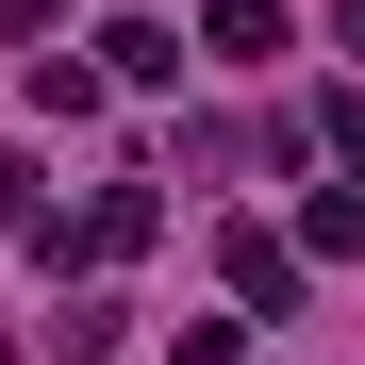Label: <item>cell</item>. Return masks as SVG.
Returning a JSON list of instances; mask_svg holds the SVG:
<instances>
[{
    "label": "cell",
    "mask_w": 365,
    "mask_h": 365,
    "mask_svg": "<svg viewBox=\"0 0 365 365\" xmlns=\"http://www.w3.org/2000/svg\"><path fill=\"white\" fill-rule=\"evenodd\" d=\"M166 365H232V316H182V332H166Z\"/></svg>",
    "instance_id": "obj_5"
},
{
    "label": "cell",
    "mask_w": 365,
    "mask_h": 365,
    "mask_svg": "<svg viewBox=\"0 0 365 365\" xmlns=\"http://www.w3.org/2000/svg\"><path fill=\"white\" fill-rule=\"evenodd\" d=\"M216 67H282V0H216Z\"/></svg>",
    "instance_id": "obj_2"
},
{
    "label": "cell",
    "mask_w": 365,
    "mask_h": 365,
    "mask_svg": "<svg viewBox=\"0 0 365 365\" xmlns=\"http://www.w3.org/2000/svg\"><path fill=\"white\" fill-rule=\"evenodd\" d=\"M0 17H50V0H0Z\"/></svg>",
    "instance_id": "obj_8"
},
{
    "label": "cell",
    "mask_w": 365,
    "mask_h": 365,
    "mask_svg": "<svg viewBox=\"0 0 365 365\" xmlns=\"http://www.w3.org/2000/svg\"><path fill=\"white\" fill-rule=\"evenodd\" d=\"M316 133H332V166L365 182V100H332V116H316Z\"/></svg>",
    "instance_id": "obj_6"
},
{
    "label": "cell",
    "mask_w": 365,
    "mask_h": 365,
    "mask_svg": "<svg viewBox=\"0 0 365 365\" xmlns=\"http://www.w3.org/2000/svg\"><path fill=\"white\" fill-rule=\"evenodd\" d=\"M0 216H34V150H0Z\"/></svg>",
    "instance_id": "obj_7"
},
{
    "label": "cell",
    "mask_w": 365,
    "mask_h": 365,
    "mask_svg": "<svg viewBox=\"0 0 365 365\" xmlns=\"http://www.w3.org/2000/svg\"><path fill=\"white\" fill-rule=\"evenodd\" d=\"M232 299H250V316L299 299V250H282V232H232Z\"/></svg>",
    "instance_id": "obj_1"
},
{
    "label": "cell",
    "mask_w": 365,
    "mask_h": 365,
    "mask_svg": "<svg viewBox=\"0 0 365 365\" xmlns=\"http://www.w3.org/2000/svg\"><path fill=\"white\" fill-rule=\"evenodd\" d=\"M100 50H116V83H182V34H166V17H116Z\"/></svg>",
    "instance_id": "obj_3"
},
{
    "label": "cell",
    "mask_w": 365,
    "mask_h": 365,
    "mask_svg": "<svg viewBox=\"0 0 365 365\" xmlns=\"http://www.w3.org/2000/svg\"><path fill=\"white\" fill-rule=\"evenodd\" d=\"M299 250H316V266H365V182H349V200H299Z\"/></svg>",
    "instance_id": "obj_4"
}]
</instances>
